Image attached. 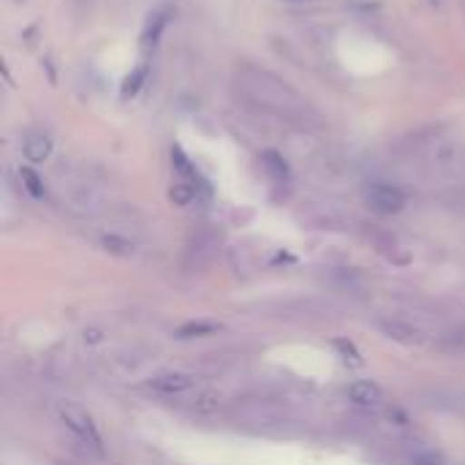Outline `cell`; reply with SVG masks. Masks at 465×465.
I'll list each match as a JSON object with an SVG mask.
<instances>
[{
  "label": "cell",
  "mask_w": 465,
  "mask_h": 465,
  "mask_svg": "<svg viewBox=\"0 0 465 465\" xmlns=\"http://www.w3.org/2000/svg\"><path fill=\"white\" fill-rule=\"evenodd\" d=\"M191 387V379L183 373H163L158 379H153V390L163 392V395H180Z\"/></svg>",
  "instance_id": "52a82bcc"
},
{
  "label": "cell",
  "mask_w": 465,
  "mask_h": 465,
  "mask_svg": "<svg viewBox=\"0 0 465 465\" xmlns=\"http://www.w3.org/2000/svg\"><path fill=\"white\" fill-rule=\"evenodd\" d=\"M234 87H237L240 98H245L251 106H256L267 114L300 120V123L313 114L308 101L289 82L275 76L272 71H264L256 65H240L234 74Z\"/></svg>",
  "instance_id": "6da1fadb"
},
{
  "label": "cell",
  "mask_w": 465,
  "mask_h": 465,
  "mask_svg": "<svg viewBox=\"0 0 465 465\" xmlns=\"http://www.w3.org/2000/svg\"><path fill=\"white\" fill-rule=\"evenodd\" d=\"M368 204L376 210V213H384V215H392V213H401L406 207V193L395 185H387V183H376L368 188Z\"/></svg>",
  "instance_id": "3957f363"
},
{
  "label": "cell",
  "mask_w": 465,
  "mask_h": 465,
  "mask_svg": "<svg viewBox=\"0 0 465 465\" xmlns=\"http://www.w3.org/2000/svg\"><path fill=\"white\" fill-rule=\"evenodd\" d=\"M144 79H147V68H144V65H139L134 74H128V76H125V82H123V98H131V95H136V93L142 90Z\"/></svg>",
  "instance_id": "ba28073f"
},
{
  "label": "cell",
  "mask_w": 465,
  "mask_h": 465,
  "mask_svg": "<svg viewBox=\"0 0 465 465\" xmlns=\"http://www.w3.org/2000/svg\"><path fill=\"white\" fill-rule=\"evenodd\" d=\"M60 417H63L65 428H68L71 433H76V439H82V441L90 444L93 450H101V436H98L93 420H90L82 409H76V406H63V409H60Z\"/></svg>",
  "instance_id": "7a4b0ae2"
},
{
  "label": "cell",
  "mask_w": 465,
  "mask_h": 465,
  "mask_svg": "<svg viewBox=\"0 0 465 465\" xmlns=\"http://www.w3.org/2000/svg\"><path fill=\"white\" fill-rule=\"evenodd\" d=\"M262 163L270 169V174L272 177H278V180H283L286 174H289V166H286V161L275 153V150H267L264 155H262Z\"/></svg>",
  "instance_id": "9c48e42d"
},
{
  "label": "cell",
  "mask_w": 465,
  "mask_h": 465,
  "mask_svg": "<svg viewBox=\"0 0 465 465\" xmlns=\"http://www.w3.org/2000/svg\"><path fill=\"white\" fill-rule=\"evenodd\" d=\"M218 403H221V401H218L215 395H210V392H207V395H202V401H199L196 406H199V411H215V409H218Z\"/></svg>",
  "instance_id": "4fadbf2b"
},
{
  "label": "cell",
  "mask_w": 465,
  "mask_h": 465,
  "mask_svg": "<svg viewBox=\"0 0 465 465\" xmlns=\"http://www.w3.org/2000/svg\"><path fill=\"white\" fill-rule=\"evenodd\" d=\"M19 177H22L25 188L30 191V196L41 199V196L46 193V191H44V185H41V180H38V174H35L33 169H22V172H19Z\"/></svg>",
  "instance_id": "30bf717a"
},
{
  "label": "cell",
  "mask_w": 465,
  "mask_h": 465,
  "mask_svg": "<svg viewBox=\"0 0 465 465\" xmlns=\"http://www.w3.org/2000/svg\"><path fill=\"white\" fill-rule=\"evenodd\" d=\"M22 153H25V158H27V161L38 163V161H44V158L52 153V142H49V136H46V134L33 131V134H27V136H25V142H22Z\"/></svg>",
  "instance_id": "8992f818"
},
{
  "label": "cell",
  "mask_w": 465,
  "mask_h": 465,
  "mask_svg": "<svg viewBox=\"0 0 465 465\" xmlns=\"http://www.w3.org/2000/svg\"><path fill=\"white\" fill-rule=\"evenodd\" d=\"M335 346L343 351V360H346V362H351V365H362V360H360V351H357L351 343H346V341H335Z\"/></svg>",
  "instance_id": "7c38bea8"
},
{
  "label": "cell",
  "mask_w": 465,
  "mask_h": 465,
  "mask_svg": "<svg viewBox=\"0 0 465 465\" xmlns=\"http://www.w3.org/2000/svg\"><path fill=\"white\" fill-rule=\"evenodd\" d=\"M346 398L354 403V406H362V409H371V406H379L384 401V392L376 381H354L346 387Z\"/></svg>",
  "instance_id": "277c9868"
},
{
  "label": "cell",
  "mask_w": 465,
  "mask_h": 465,
  "mask_svg": "<svg viewBox=\"0 0 465 465\" xmlns=\"http://www.w3.org/2000/svg\"><path fill=\"white\" fill-rule=\"evenodd\" d=\"M166 22H169V8H158V11H153V14L147 16V25H144V30H142V49H144V52H150V49L158 46Z\"/></svg>",
  "instance_id": "5b68a950"
},
{
  "label": "cell",
  "mask_w": 465,
  "mask_h": 465,
  "mask_svg": "<svg viewBox=\"0 0 465 465\" xmlns=\"http://www.w3.org/2000/svg\"><path fill=\"white\" fill-rule=\"evenodd\" d=\"M218 327L215 324H210V322H199V324H185L183 330H180V338H191V335H210V332H215Z\"/></svg>",
  "instance_id": "8fae6325"
}]
</instances>
